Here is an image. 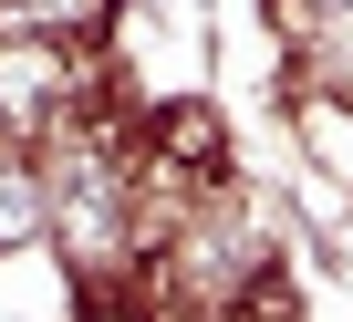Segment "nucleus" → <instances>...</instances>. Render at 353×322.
I'll return each mask as SVG.
<instances>
[{
	"instance_id": "f257e3e1",
	"label": "nucleus",
	"mask_w": 353,
	"mask_h": 322,
	"mask_svg": "<svg viewBox=\"0 0 353 322\" xmlns=\"http://www.w3.org/2000/svg\"><path fill=\"white\" fill-rule=\"evenodd\" d=\"M125 198H135V177H125L114 135L83 125V135L63 145V167H52V229H63V250H73L83 281H104V270L125 260Z\"/></svg>"
},
{
	"instance_id": "423d86ee",
	"label": "nucleus",
	"mask_w": 353,
	"mask_h": 322,
	"mask_svg": "<svg viewBox=\"0 0 353 322\" xmlns=\"http://www.w3.org/2000/svg\"><path fill=\"white\" fill-rule=\"evenodd\" d=\"M94 322H125V312H94Z\"/></svg>"
},
{
	"instance_id": "39448f33",
	"label": "nucleus",
	"mask_w": 353,
	"mask_h": 322,
	"mask_svg": "<svg viewBox=\"0 0 353 322\" xmlns=\"http://www.w3.org/2000/svg\"><path fill=\"white\" fill-rule=\"evenodd\" d=\"M322 11H343V21H353V0H322Z\"/></svg>"
},
{
	"instance_id": "20e7f679",
	"label": "nucleus",
	"mask_w": 353,
	"mask_h": 322,
	"mask_svg": "<svg viewBox=\"0 0 353 322\" xmlns=\"http://www.w3.org/2000/svg\"><path fill=\"white\" fill-rule=\"evenodd\" d=\"M32 219H42V198H32V177H21V167H0V239H21Z\"/></svg>"
},
{
	"instance_id": "f03ea898",
	"label": "nucleus",
	"mask_w": 353,
	"mask_h": 322,
	"mask_svg": "<svg viewBox=\"0 0 353 322\" xmlns=\"http://www.w3.org/2000/svg\"><path fill=\"white\" fill-rule=\"evenodd\" d=\"M188 167H219V125H208L198 104H166V114H156V167H145V177H188Z\"/></svg>"
},
{
	"instance_id": "7ed1b4c3",
	"label": "nucleus",
	"mask_w": 353,
	"mask_h": 322,
	"mask_svg": "<svg viewBox=\"0 0 353 322\" xmlns=\"http://www.w3.org/2000/svg\"><path fill=\"white\" fill-rule=\"evenodd\" d=\"M11 11H21V32H83L104 0H11Z\"/></svg>"
}]
</instances>
